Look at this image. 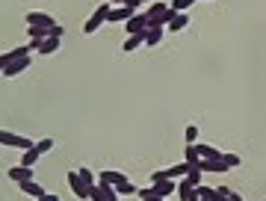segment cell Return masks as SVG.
Returning <instances> with one entry per match:
<instances>
[{"mask_svg":"<svg viewBox=\"0 0 266 201\" xmlns=\"http://www.w3.org/2000/svg\"><path fill=\"white\" fill-rule=\"evenodd\" d=\"M116 192H119V195H136V187H133L130 180H124L121 187H116Z\"/></svg>","mask_w":266,"mask_h":201,"instance_id":"27","label":"cell"},{"mask_svg":"<svg viewBox=\"0 0 266 201\" xmlns=\"http://www.w3.org/2000/svg\"><path fill=\"white\" fill-rule=\"evenodd\" d=\"M109 12H112V3H101V6H98L92 15H89V21L83 24V33H86V35L98 33V30H101V24L109 21Z\"/></svg>","mask_w":266,"mask_h":201,"instance_id":"1","label":"cell"},{"mask_svg":"<svg viewBox=\"0 0 266 201\" xmlns=\"http://www.w3.org/2000/svg\"><path fill=\"white\" fill-rule=\"evenodd\" d=\"M39 157H42V154H39V151H36V145H33L30 151H24V157H21V163H24V166H30V169H33V166L39 163Z\"/></svg>","mask_w":266,"mask_h":201,"instance_id":"22","label":"cell"},{"mask_svg":"<svg viewBox=\"0 0 266 201\" xmlns=\"http://www.w3.org/2000/svg\"><path fill=\"white\" fill-rule=\"evenodd\" d=\"M163 35H166V30H163V27H148L145 33H142V39H145L148 47H154V45H160V42H163Z\"/></svg>","mask_w":266,"mask_h":201,"instance_id":"12","label":"cell"},{"mask_svg":"<svg viewBox=\"0 0 266 201\" xmlns=\"http://www.w3.org/2000/svg\"><path fill=\"white\" fill-rule=\"evenodd\" d=\"M166 9H169V3H163V0H154V3H148V9H145L148 21H154V18H160V15H163Z\"/></svg>","mask_w":266,"mask_h":201,"instance_id":"17","label":"cell"},{"mask_svg":"<svg viewBox=\"0 0 266 201\" xmlns=\"http://www.w3.org/2000/svg\"><path fill=\"white\" fill-rule=\"evenodd\" d=\"M36 151H39V154L53 151V139H42V142H36Z\"/></svg>","mask_w":266,"mask_h":201,"instance_id":"28","label":"cell"},{"mask_svg":"<svg viewBox=\"0 0 266 201\" xmlns=\"http://www.w3.org/2000/svg\"><path fill=\"white\" fill-rule=\"evenodd\" d=\"M175 195H178L181 201H198V195H195V187L186 180V177H181V180H178V192H175Z\"/></svg>","mask_w":266,"mask_h":201,"instance_id":"10","label":"cell"},{"mask_svg":"<svg viewBox=\"0 0 266 201\" xmlns=\"http://www.w3.org/2000/svg\"><path fill=\"white\" fill-rule=\"evenodd\" d=\"M228 201H242V195H240V192H234V189H231V192H228Z\"/></svg>","mask_w":266,"mask_h":201,"instance_id":"34","label":"cell"},{"mask_svg":"<svg viewBox=\"0 0 266 201\" xmlns=\"http://www.w3.org/2000/svg\"><path fill=\"white\" fill-rule=\"evenodd\" d=\"M139 201H166V198H160V195H145V198H139Z\"/></svg>","mask_w":266,"mask_h":201,"instance_id":"35","label":"cell"},{"mask_svg":"<svg viewBox=\"0 0 266 201\" xmlns=\"http://www.w3.org/2000/svg\"><path fill=\"white\" fill-rule=\"evenodd\" d=\"M198 201H207V198H198Z\"/></svg>","mask_w":266,"mask_h":201,"instance_id":"38","label":"cell"},{"mask_svg":"<svg viewBox=\"0 0 266 201\" xmlns=\"http://www.w3.org/2000/svg\"><path fill=\"white\" fill-rule=\"evenodd\" d=\"M68 187H71V192L77 195V198H89V187H86L83 180H80L77 169H74V172H68Z\"/></svg>","mask_w":266,"mask_h":201,"instance_id":"7","label":"cell"},{"mask_svg":"<svg viewBox=\"0 0 266 201\" xmlns=\"http://www.w3.org/2000/svg\"><path fill=\"white\" fill-rule=\"evenodd\" d=\"M175 15H178V12H175V9H172V6H169V9H166V27H169V21H172V18H175Z\"/></svg>","mask_w":266,"mask_h":201,"instance_id":"33","label":"cell"},{"mask_svg":"<svg viewBox=\"0 0 266 201\" xmlns=\"http://www.w3.org/2000/svg\"><path fill=\"white\" fill-rule=\"evenodd\" d=\"M148 30V15L145 12H136L130 21H124V33L127 35H142Z\"/></svg>","mask_w":266,"mask_h":201,"instance_id":"3","label":"cell"},{"mask_svg":"<svg viewBox=\"0 0 266 201\" xmlns=\"http://www.w3.org/2000/svg\"><path fill=\"white\" fill-rule=\"evenodd\" d=\"M6 177H12L15 184H21V180H33V169L24 166V163H18V166H12V169L6 172Z\"/></svg>","mask_w":266,"mask_h":201,"instance_id":"9","label":"cell"},{"mask_svg":"<svg viewBox=\"0 0 266 201\" xmlns=\"http://www.w3.org/2000/svg\"><path fill=\"white\" fill-rule=\"evenodd\" d=\"M195 148L201 154V160H222V151L213 148V145H204V142H195Z\"/></svg>","mask_w":266,"mask_h":201,"instance_id":"14","label":"cell"},{"mask_svg":"<svg viewBox=\"0 0 266 201\" xmlns=\"http://www.w3.org/2000/svg\"><path fill=\"white\" fill-rule=\"evenodd\" d=\"M60 45H62V39H53V35H48L36 53H56V50H60Z\"/></svg>","mask_w":266,"mask_h":201,"instance_id":"19","label":"cell"},{"mask_svg":"<svg viewBox=\"0 0 266 201\" xmlns=\"http://www.w3.org/2000/svg\"><path fill=\"white\" fill-rule=\"evenodd\" d=\"M151 189H154V195L166 198V195H175V192H178V180H160V184H151Z\"/></svg>","mask_w":266,"mask_h":201,"instance_id":"11","label":"cell"},{"mask_svg":"<svg viewBox=\"0 0 266 201\" xmlns=\"http://www.w3.org/2000/svg\"><path fill=\"white\" fill-rule=\"evenodd\" d=\"M142 45H145V39H142V35H127V39H124V45H121V53H133V50H139Z\"/></svg>","mask_w":266,"mask_h":201,"instance_id":"16","label":"cell"},{"mask_svg":"<svg viewBox=\"0 0 266 201\" xmlns=\"http://www.w3.org/2000/svg\"><path fill=\"white\" fill-rule=\"evenodd\" d=\"M0 145H3V148H21V151H30L36 142L24 139V136H18V133H12V130H0Z\"/></svg>","mask_w":266,"mask_h":201,"instance_id":"2","label":"cell"},{"mask_svg":"<svg viewBox=\"0 0 266 201\" xmlns=\"http://www.w3.org/2000/svg\"><path fill=\"white\" fill-rule=\"evenodd\" d=\"M160 180H172V177H169V169H160V172H154V175H151V184H160Z\"/></svg>","mask_w":266,"mask_h":201,"instance_id":"30","label":"cell"},{"mask_svg":"<svg viewBox=\"0 0 266 201\" xmlns=\"http://www.w3.org/2000/svg\"><path fill=\"white\" fill-rule=\"evenodd\" d=\"M98 180H101V184H109V187H121V184L127 180V175H124V172H112V169H107V172H98Z\"/></svg>","mask_w":266,"mask_h":201,"instance_id":"8","label":"cell"},{"mask_svg":"<svg viewBox=\"0 0 266 201\" xmlns=\"http://www.w3.org/2000/svg\"><path fill=\"white\" fill-rule=\"evenodd\" d=\"M30 62H33V59H30V57H21V59H15V62H9V65L3 68V74H0V77H18V74H24V71L30 68Z\"/></svg>","mask_w":266,"mask_h":201,"instance_id":"5","label":"cell"},{"mask_svg":"<svg viewBox=\"0 0 266 201\" xmlns=\"http://www.w3.org/2000/svg\"><path fill=\"white\" fill-rule=\"evenodd\" d=\"M189 172H193V166L183 160V163H178V166H172V169H169V177H172V180H181V177H186Z\"/></svg>","mask_w":266,"mask_h":201,"instance_id":"18","label":"cell"},{"mask_svg":"<svg viewBox=\"0 0 266 201\" xmlns=\"http://www.w3.org/2000/svg\"><path fill=\"white\" fill-rule=\"evenodd\" d=\"M133 15H136V9H133V6H127V3H121V6H112L107 24H124V21H130Z\"/></svg>","mask_w":266,"mask_h":201,"instance_id":"4","label":"cell"},{"mask_svg":"<svg viewBox=\"0 0 266 201\" xmlns=\"http://www.w3.org/2000/svg\"><path fill=\"white\" fill-rule=\"evenodd\" d=\"M198 142V124H186V145Z\"/></svg>","mask_w":266,"mask_h":201,"instance_id":"26","label":"cell"},{"mask_svg":"<svg viewBox=\"0 0 266 201\" xmlns=\"http://www.w3.org/2000/svg\"><path fill=\"white\" fill-rule=\"evenodd\" d=\"M53 18H50L48 12H27V27H45V30H48V27H53Z\"/></svg>","mask_w":266,"mask_h":201,"instance_id":"6","label":"cell"},{"mask_svg":"<svg viewBox=\"0 0 266 201\" xmlns=\"http://www.w3.org/2000/svg\"><path fill=\"white\" fill-rule=\"evenodd\" d=\"M183 160H186L189 166H198V163H201V154H198V148H195V145H186V154H183Z\"/></svg>","mask_w":266,"mask_h":201,"instance_id":"21","label":"cell"},{"mask_svg":"<svg viewBox=\"0 0 266 201\" xmlns=\"http://www.w3.org/2000/svg\"><path fill=\"white\" fill-rule=\"evenodd\" d=\"M36 201H60V195H56V192H45V195L36 198Z\"/></svg>","mask_w":266,"mask_h":201,"instance_id":"32","label":"cell"},{"mask_svg":"<svg viewBox=\"0 0 266 201\" xmlns=\"http://www.w3.org/2000/svg\"><path fill=\"white\" fill-rule=\"evenodd\" d=\"M77 175H80V180H83V184H86L89 189H92V187L98 184V175L92 172V169H89V166H80V169H77Z\"/></svg>","mask_w":266,"mask_h":201,"instance_id":"20","label":"cell"},{"mask_svg":"<svg viewBox=\"0 0 266 201\" xmlns=\"http://www.w3.org/2000/svg\"><path fill=\"white\" fill-rule=\"evenodd\" d=\"M213 192H216V189H213V187H204V184H201V187H195V195H198V198L213 201Z\"/></svg>","mask_w":266,"mask_h":201,"instance_id":"25","label":"cell"},{"mask_svg":"<svg viewBox=\"0 0 266 201\" xmlns=\"http://www.w3.org/2000/svg\"><path fill=\"white\" fill-rule=\"evenodd\" d=\"M186 27H189V15H186V12H178V15L169 21V27H166V30H172V33H181V30H186Z\"/></svg>","mask_w":266,"mask_h":201,"instance_id":"13","label":"cell"},{"mask_svg":"<svg viewBox=\"0 0 266 201\" xmlns=\"http://www.w3.org/2000/svg\"><path fill=\"white\" fill-rule=\"evenodd\" d=\"M48 35H53V39H62V35H65V27H62V24H53V27L48 30Z\"/></svg>","mask_w":266,"mask_h":201,"instance_id":"31","label":"cell"},{"mask_svg":"<svg viewBox=\"0 0 266 201\" xmlns=\"http://www.w3.org/2000/svg\"><path fill=\"white\" fill-rule=\"evenodd\" d=\"M109 3H112V6H121V3H124V0H109Z\"/></svg>","mask_w":266,"mask_h":201,"instance_id":"36","label":"cell"},{"mask_svg":"<svg viewBox=\"0 0 266 201\" xmlns=\"http://www.w3.org/2000/svg\"><path fill=\"white\" fill-rule=\"evenodd\" d=\"M169 6H172L175 12H186L189 6H195V0H172Z\"/></svg>","mask_w":266,"mask_h":201,"instance_id":"24","label":"cell"},{"mask_svg":"<svg viewBox=\"0 0 266 201\" xmlns=\"http://www.w3.org/2000/svg\"><path fill=\"white\" fill-rule=\"evenodd\" d=\"M18 189H21L24 195H33V198H42V195H45V189L39 187L36 180H21V184H18Z\"/></svg>","mask_w":266,"mask_h":201,"instance_id":"15","label":"cell"},{"mask_svg":"<svg viewBox=\"0 0 266 201\" xmlns=\"http://www.w3.org/2000/svg\"><path fill=\"white\" fill-rule=\"evenodd\" d=\"M222 160H225L228 169H237V166H240V157H237V154H222Z\"/></svg>","mask_w":266,"mask_h":201,"instance_id":"29","label":"cell"},{"mask_svg":"<svg viewBox=\"0 0 266 201\" xmlns=\"http://www.w3.org/2000/svg\"><path fill=\"white\" fill-rule=\"evenodd\" d=\"M48 30H45V27H30V30H27V33H30V42H45V39H48Z\"/></svg>","mask_w":266,"mask_h":201,"instance_id":"23","label":"cell"},{"mask_svg":"<svg viewBox=\"0 0 266 201\" xmlns=\"http://www.w3.org/2000/svg\"><path fill=\"white\" fill-rule=\"evenodd\" d=\"M145 3H154V0H142V6H145Z\"/></svg>","mask_w":266,"mask_h":201,"instance_id":"37","label":"cell"}]
</instances>
